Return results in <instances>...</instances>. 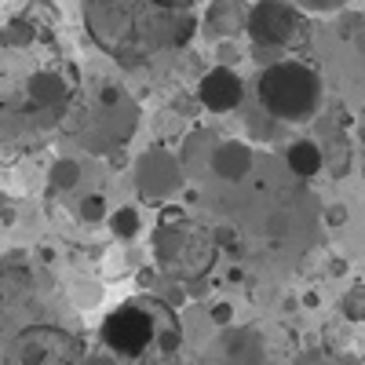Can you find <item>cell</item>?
<instances>
[{"instance_id": "obj_1", "label": "cell", "mask_w": 365, "mask_h": 365, "mask_svg": "<svg viewBox=\"0 0 365 365\" xmlns=\"http://www.w3.org/2000/svg\"><path fill=\"white\" fill-rule=\"evenodd\" d=\"M91 44L120 66H143L158 55L190 44L197 19L172 0H84Z\"/></svg>"}, {"instance_id": "obj_2", "label": "cell", "mask_w": 365, "mask_h": 365, "mask_svg": "<svg viewBox=\"0 0 365 365\" xmlns=\"http://www.w3.org/2000/svg\"><path fill=\"white\" fill-rule=\"evenodd\" d=\"M322 73L303 58H274L256 77L259 110L282 125H303L322 106Z\"/></svg>"}, {"instance_id": "obj_3", "label": "cell", "mask_w": 365, "mask_h": 365, "mask_svg": "<svg viewBox=\"0 0 365 365\" xmlns=\"http://www.w3.org/2000/svg\"><path fill=\"white\" fill-rule=\"evenodd\" d=\"M154 252L168 274L187 282V278H201L212 267V259H216V237L205 230H194L187 212L168 205V208H161V223L154 230Z\"/></svg>"}, {"instance_id": "obj_4", "label": "cell", "mask_w": 365, "mask_h": 365, "mask_svg": "<svg viewBox=\"0 0 365 365\" xmlns=\"http://www.w3.org/2000/svg\"><path fill=\"white\" fill-rule=\"evenodd\" d=\"M245 34L252 37V55L267 66L282 51L296 48L303 37H307L303 8L299 4H289V0H256V4L249 8Z\"/></svg>"}, {"instance_id": "obj_5", "label": "cell", "mask_w": 365, "mask_h": 365, "mask_svg": "<svg viewBox=\"0 0 365 365\" xmlns=\"http://www.w3.org/2000/svg\"><path fill=\"white\" fill-rule=\"evenodd\" d=\"M99 340L117 358H143L150 347H154L158 329H154L150 311L143 307V299H128V303H120L117 311H110L103 318Z\"/></svg>"}, {"instance_id": "obj_6", "label": "cell", "mask_w": 365, "mask_h": 365, "mask_svg": "<svg viewBox=\"0 0 365 365\" xmlns=\"http://www.w3.org/2000/svg\"><path fill=\"white\" fill-rule=\"evenodd\" d=\"M182 175H187V168H182L179 154H172L165 146H154L135 161V190H139L143 201L161 205V201L179 194Z\"/></svg>"}, {"instance_id": "obj_7", "label": "cell", "mask_w": 365, "mask_h": 365, "mask_svg": "<svg viewBox=\"0 0 365 365\" xmlns=\"http://www.w3.org/2000/svg\"><path fill=\"white\" fill-rule=\"evenodd\" d=\"M73 358H81L77 340L55 325H29L15 336L11 347V361H26V365H51V361H73Z\"/></svg>"}, {"instance_id": "obj_8", "label": "cell", "mask_w": 365, "mask_h": 365, "mask_svg": "<svg viewBox=\"0 0 365 365\" xmlns=\"http://www.w3.org/2000/svg\"><path fill=\"white\" fill-rule=\"evenodd\" d=\"M197 103L208 113H230L245 103V81H241V73L227 63L212 66L197 81Z\"/></svg>"}, {"instance_id": "obj_9", "label": "cell", "mask_w": 365, "mask_h": 365, "mask_svg": "<svg viewBox=\"0 0 365 365\" xmlns=\"http://www.w3.org/2000/svg\"><path fill=\"white\" fill-rule=\"evenodd\" d=\"M249 8L252 4H245V0H208V8H205V34L220 37V41H230L237 34H245Z\"/></svg>"}, {"instance_id": "obj_10", "label": "cell", "mask_w": 365, "mask_h": 365, "mask_svg": "<svg viewBox=\"0 0 365 365\" xmlns=\"http://www.w3.org/2000/svg\"><path fill=\"white\" fill-rule=\"evenodd\" d=\"M252 161H256V154H252L249 143L223 139V143H216V150H212L208 168L216 172L220 179H227V182H241V179L252 172Z\"/></svg>"}, {"instance_id": "obj_11", "label": "cell", "mask_w": 365, "mask_h": 365, "mask_svg": "<svg viewBox=\"0 0 365 365\" xmlns=\"http://www.w3.org/2000/svg\"><path fill=\"white\" fill-rule=\"evenodd\" d=\"M143 299V307L150 311V318H154V329H158V351L168 358V354H175L179 351V344H182V325H179V314H175V307L172 303H165L161 296H139Z\"/></svg>"}, {"instance_id": "obj_12", "label": "cell", "mask_w": 365, "mask_h": 365, "mask_svg": "<svg viewBox=\"0 0 365 365\" xmlns=\"http://www.w3.org/2000/svg\"><path fill=\"white\" fill-rule=\"evenodd\" d=\"M285 165L296 179H314L318 172H325V150L311 139H296L285 150Z\"/></svg>"}, {"instance_id": "obj_13", "label": "cell", "mask_w": 365, "mask_h": 365, "mask_svg": "<svg viewBox=\"0 0 365 365\" xmlns=\"http://www.w3.org/2000/svg\"><path fill=\"white\" fill-rule=\"evenodd\" d=\"M26 96H29L34 106H58L66 99V81H63V73H55V70H41V73L29 77Z\"/></svg>"}, {"instance_id": "obj_14", "label": "cell", "mask_w": 365, "mask_h": 365, "mask_svg": "<svg viewBox=\"0 0 365 365\" xmlns=\"http://www.w3.org/2000/svg\"><path fill=\"white\" fill-rule=\"evenodd\" d=\"M106 227H110V234L117 241H132L143 230V216H139L135 205H120V208H113L110 216H106Z\"/></svg>"}, {"instance_id": "obj_15", "label": "cell", "mask_w": 365, "mask_h": 365, "mask_svg": "<svg viewBox=\"0 0 365 365\" xmlns=\"http://www.w3.org/2000/svg\"><path fill=\"white\" fill-rule=\"evenodd\" d=\"M51 190H73L77 182H81V165L73 161V158H58L55 165H51Z\"/></svg>"}, {"instance_id": "obj_16", "label": "cell", "mask_w": 365, "mask_h": 365, "mask_svg": "<svg viewBox=\"0 0 365 365\" xmlns=\"http://www.w3.org/2000/svg\"><path fill=\"white\" fill-rule=\"evenodd\" d=\"M340 314L347 318V322H365V285L361 282H354L344 296H340Z\"/></svg>"}, {"instance_id": "obj_17", "label": "cell", "mask_w": 365, "mask_h": 365, "mask_svg": "<svg viewBox=\"0 0 365 365\" xmlns=\"http://www.w3.org/2000/svg\"><path fill=\"white\" fill-rule=\"evenodd\" d=\"M29 41H34V22H26V19H11L0 29V44H8V48H22Z\"/></svg>"}, {"instance_id": "obj_18", "label": "cell", "mask_w": 365, "mask_h": 365, "mask_svg": "<svg viewBox=\"0 0 365 365\" xmlns=\"http://www.w3.org/2000/svg\"><path fill=\"white\" fill-rule=\"evenodd\" d=\"M77 212H81V220H84V223H106V216H110L103 194H84L81 205H77Z\"/></svg>"}, {"instance_id": "obj_19", "label": "cell", "mask_w": 365, "mask_h": 365, "mask_svg": "<svg viewBox=\"0 0 365 365\" xmlns=\"http://www.w3.org/2000/svg\"><path fill=\"white\" fill-rule=\"evenodd\" d=\"M208 318H212V325H220V329L234 325V303H227V299L212 303V307H208Z\"/></svg>"}, {"instance_id": "obj_20", "label": "cell", "mask_w": 365, "mask_h": 365, "mask_svg": "<svg viewBox=\"0 0 365 365\" xmlns=\"http://www.w3.org/2000/svg\"><path fill=\"white\" fill-rule=\"evenodd\" d=\"M296 4L303 11H311V15H329V11H340L347 0H296Z\"/></svg>"}, {"instance_id": "obj_21", "label": "cell", "mask_w": 365, "mask_h": 365, "mask_svg": "<svg viewBox=\"0 0 365 365\" xmlns=\"http://www.w3.org/2000/svg\"><path fill=\"white\" fill-rule=\"evenodd\" d=\"M344 29H347V37H351V41H354L361 51H365V15H351V22H347Z\"/></svg>"}, {"instance_id": "obj_22", "label": "cell", "mask_w": 365, "mask_h": 365, "mask_svg": "<svg viewBox=\"0 0 365 365\" xmlns=\"http://www.w3.org/2000/svg\"><path fill=\"white\" fill-rule=\"evenodd\" d=\"M347 216H351V212H347V205H329V208H325V227L340 230V227L347 223Z\"/></svg>"}, {"instance_id": "obj_23", "label": "cell", "mask_w": 365, "mask_h": 365, "mask_svg": "<svg viewBox=\"0 0 365 365\" xmlns=\"http://www.w3.org/2000/svg\"><path fill=\"white\" fill-rule=\"evenodd\" d=\"M220 58H223V63L230 66V63H237V48L230 51V48H220Z\"/></svg>"}, {"instance_id": "obj_24", "label": "cell", "mask_w": 365, "mask_h": 365, "mask_svg": "<svg viewBox=\"0 0 365 365\" xmlns=\"http://www.w3.org/2000/svg\"><path fill=\"white\" fill-rule=\"evenodd\" d=\"M172 4H179V8H194V4H201V0H172Z\"/></svg>"}, {"instance_id": "obj_25", "label": "cell", "mask_w": 365, "mask_h": 365, "mask_svg": "<svg viewBox=\"0 0 365 365\" xmlns=\"http://www.w3.org/2000/svg\"><path fill=\"white\" fill-rule=\"evenodd\" d=\"M358 139H361V143H365V120H361V128H358Z\"/></svg>"}, {"instance_id": "obj_26", "label": "cell", "mask_w": 365, "mask_h": 365, "mask_svg": "<svg viewBox=\"0 0 365 365\" xmlns=\"http://www.w3.org/2000/svg\"><path fill=\"white\" fill-rule=\"evenodd\" d=\"M0 216H4V197H0Z\"/></svg>"}]
</instances>
